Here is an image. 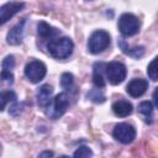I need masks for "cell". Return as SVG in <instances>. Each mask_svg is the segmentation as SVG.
I'll use <instances>...</instances> for the list:
<instances>
[{
    "mask_svg": "<svg viewBox=\"0 0 158 158\" xmlns=\"http://www.w3.org/2000/svg\"><path fill=\"white\" fill-rule=\"evenodd\" d=\"M48 53L56 59H65L68 58L74 49V43L69 37H58L51 40L47 44Z\"/></svg>",
    "mask_w": 158,
    "mask_h": 158,
    "instance_id": "cell-1",
    "label": "cell"
},
{
    "mask_svg": "<svg viewBox=\"0 0 158 158\" xmlns=\"http://www.w3.org/2000/svg\"><path fill=\"white\" fill-rule=\"evenodd\" d=\"M69 96L67 93H59L54 99H52V101L49 102V105L44 109L46 114L49 118L52 120H57L60 116H63L65 114V111L69 107Z\"/></svg>",
    "mask_w": 158,
    "mask_h": 158,
    "instance_id": "cell-2",
    "label": "cell"
},
{
    "mask_svg": "<svg viewBox=\"0 0 158 158\" xmlns=\"http://www.w3.org/2000/svg\"><path fill=\"white\" fill-rule=\"evenodd\" d=\"M110 42H111V38H110L109 32L104 30H96L89 37L88 49L93 54H99L110 46Z\"/></svg>",
    "mask_w": 158,
    "mask_h": 158,
    "instance_id": "cell-3",
    "label": "cell"
},
{
    "mask_svg": "<svg viewBox=\"0 0 158 158\" xmlns=\"http://www.w3.org/2000/svg\"><path fill=\"white\" fill-rule=\"evenodd\" d=\"M118 30L121 32V35L130 37V36H135L136 33H138L139 27H141V22L138 20L137 16H135L133 14H122L118 19Z\"/></svg>",
    "mask_w": 158,
    "mask_h": 158,
    "instance_id": "cell-4",
    "label": "cell"
},
{
    "mask_svg": "<svg viewBox=\"0 0 158 158\" xmlns=\"http://www.w3.org/2000/svg\"><path fill=\"white\" fill-rule=\"evenodd\" d=\"M105 74H106V78L109 79L110 84L117 85L126 79L127 69L123 63H121L118 60H114V62L105 64Z\"/></svg>",
    "mask_w": 158,
    "mask_h": 158,
    "instance_id": "cell-5",
    "label": "cell"
},
{
    "mask_svg": "<svg viewBox=\"0 0 158 158\" xmlns=\"http://www.w3.org/2000/svg\"><path fill=\"white\" fill-rule=\"evenodd\" d=\"M46 73H47V68H46V64L41 60H31L26 64L25 67V75L26 78L31 81V83H40L44 77H46Z\"/></svg>",
    "mask_w": 158,
    "mask_h": 158,
    "instance_id": "cell-6",
    "label": "cell"
},
{
    "mask_svg": "<svg viewBox=\"0 0 158 158\" xmlns=\"http://www.w3.org/2000/svg\"><path fill=\"white\" fill-rule=\"evenodd\" d=\"M112 136L116 141L123 144H127V143H131L136 138V130L132 125L127 122H120L115 126L112 131Z\"/></svg>",
    "mask_w": 158,
    "mask_h": 158,
    "instance_id": "cell-7",
    "label": "cell"
},
{
    "mask_svg": "<svg viewBox=\"0 0 158 158\" xmlns=\"http://www.w3.org/2000/svg\"><path fill=\"white\" fill-rule=\"evenodd\" d=\"M25 7L23 2H16V1H10L4 4L0 7V26L4 25L6 21H9L12 16H15L17 12H20Z\"/></svg>",
    "mask_w": 158,
    "mask_h": 158,
    "instance_id": "cell-8",
    "label": "cell"
},
{
    "mask_svg": "<svg viewBox=\"0 0 158 158\" xmlns=\"http://www.w3.org/2000/svg\"><path fill=\"white\" fill-rule=\"evenodd\" d=\"M148 88V81L146 79H142V78H135L132 79L127 86H126V91L128 93L130 96L132 98H139L142 96L146 90Z\"/></svg>",
    "mask_w": 158,
    "mask_h": 158,
    "instance_id": "cell-9",
    "label": "cell"
},
{
    "mask_svg": "<svg viewBox=\"0 0 158 158\" xmlns=\"http://www.w3.org/2000/svg\"><path fill=\"white\" fill-rule=\"evenodd\" d=\"M25 25H26V19H22L19 21L7 33V43L11 46H17L22 42L23 38V32H25Z\"/></svg>",
    "mask_w": 158,
    "mask_h": 158,
    "instance_id": "cell-10",
    "label": "cell"
},
{
    "mask_svg": "<svg viewBox=\"0 0 158 158\" xmlns=\"http://www.w3.org/2000/svg\"><path fill=\"white\" fill-rule=\"evenodd\" d=\"M52 95H53V88L49 84H43L42 86H40L36 94L38 106L41 109H46L52 101Z\"/></svg>",
    "mask_w": 158,
    "mask_h": 158,
    "instance_id": "cell-11",
    "label": "cell"
},
{
    "mask_svg": "<svg viewBox=\"0 0 158 158\" xmlns=\"http://www.w3.org/2000/svg\"><path fill=\"white\" fill-rule=\"evenodd\" d=\"M112 111L118 117H126V116L132 114L133 106H132V104L130 101L120 99V100H117V101H115L112 104Z\"/></svg>",
    "mask_w": 158,
    "mask_h": 158,
    "instance_id": "cell-12",
    "label": "cell"
},
{
    "mask_svg": "<svg viewBox=\"0 0 158 158\" xmlns=\"http://www.w3.org/2000/svg\"><path fill=\"white\" fill-rule=\"evenodd\" d=\"M37 33L40 37L44 38V40H53L54 37H58L60 35V31L52 27L51 25H48L44 21H40L37 23Z\"/></svg>",
    "mask_w": 158,
    "mask_h": 158,
    "instance_id": "cell-13",
    "label": "cell"
},
{
    "mask_svg": "<svg viewBox=\"0 0 158 158\" xmlns=\"http://www.w3.org/2000/svg\"><path fill=\"white\" fill-rule=\"evenodd\" d=\"M104 72H105V63L96 62L93 68V84L96 88H104L106 84L104 78Z\"/></svg>",
    "mask_w": 158,
    "mask_h": 158,
    "instance_id": "cell-14",
    "label": "cell"
},
{
    "mask_svg": "<svg viewBox=\"0 0 158 158\" xmlns=\"http://www.w3.org/2000/svg\"><path fill=\"white\" fill-rule=\"evenodd\" d=\"M118 46H120V48L122 49L123 53H126V54H128V56H131L133 58H141L143 56V53H144V48L142 46L135 47V48H130L123 38H120L118 40Z\"/></svg>",
    "mask_w": 158,
    "mask_h": 158,
    "instance_id": "cell-15",
    "label": "cell"
},
{
    "mask_svg": "<svg viewBox=\"0 0 158 158\" xmlns=\"http://www.w3.org/2000/svg\"><path fill=\"white\" fill-rule=\"evenodd\" d=\"M153 105L151 101H142L139 105H138V112L143 115L144 117V121L147 123H152L153 122Z\"/></svg>",
    "mask_w": 158,
    "mask_h": 158,
    "instance_id": "cell-16",
    "label": "cell"
},
{
    "mask_svg": "<svg viewBox=\"0 0 158 158\" xmlns=\"http://www.w3.org/2000/svg\"><path fill=\"white\" fill-rule=\"evenodd\" d=\"M17 99L16 93L12 90H2L0 91V111H4L5 106L9 102H15Z\"/></svg>",
    "mask_w": 158,
    "mask_h": 158,
    "instance_id": "cell-17",
    "label": "cell"
},
{
    "mask_svg": "<svg viewBox=\"0 0 158 158\" xmlns=\"http://www.w3.org/2000/svg\"><path fill=\"white\" fill-rule=\"evenodd\" d=\"M60 86L65 91H74L75 85H74V77L72 73H63L60 77Z\"/></svg>",
    "mask_w": 158,
    "mask_h": 158,
    "instance_id": "cell-18",
    "label": "cell"
},
{
    "mask_svg": "<svg viewBox=\"0 0 158 158\" xmlns=\"http://www.w3.org/2000/svg\"><path fill=\"white\" fill-rule=\"evenodd\" d=\"M86 96H88L91 101H94V102H96V104H101V102L105 101V95H104V93L101 91V88L91 89V90L88 93Z\"/></svg>",
    "mask_w": 158,
    "mask_h": 158,
    "instance_id": "cell-19",
    "label": "cell"
},
{
    "mask_svg": "<svg viewBox=\"0 0 158 158\" xmlns=\"http://www.w3.org/2000/svg\"><path fill=\"white\" fill-rule=\"evenodd\" d=\"M15 68V58L14 56L9 54L6 56L2 62H1V70H7V72H12V69Z\"/></svg>",
    "mask_w": 158,
    "mask_h": 158,
    "instance_id": "cell-20",
    "label": "cell"
},
{
    "mask_svg": "<svg viewBox=\"0 0 158 158\" xmlns=\"http://www.w3.org/2000/svg\"><path fill=\"white\" fill-rule=\"evenodd\" d=\"M147 73H148V77H149L153 81L157 80V58H153L152 62L148 64Z\"/></svg>",
    "mask_w": 158,
    "mask_h": 158,
    "instance_id": "cell-21",
    "label": "cell"
},
{
    "mask_svg": "<svg viewBox=\"0 0 158 158\" xmlns=\"http://www.w3.org/2000/svg\"><path fill=\"white\" fill-rule=\"evenodd\" d=\"M23 107H25V102H16V101H15V104L9 109V114H10L11 116L16 117V116H19V115L22 112Z\"/></svg>",
    "mask_w": 158,
    "mask_h": 158,
    "instance_id": "cell-22",
    "label": "cell"
},
{
    "mask_svg": "<svg viewBox=\"0 0 158 158\" xmlns=\"http://www.w3.org/2000/svg\"><path fill=\"white\" fill-rule=\"evenodd\" d=\"M0 81L7 85H11L14 83V74L12 72H7V70H1L0 73Z\"/></svg>",
    "mask_w": 158,
    "mask_h": 158,
    "instance_id": "cell-23",
    "label": "cell"
},
{
    "mask_svg": "<svg viewBox=\"0 0 158 158\" xmlns=\"http://www.w3.org/2000/svg\"><path fill=\"white\" fill-rule=\"evenodd\" d=\"M74 157H91L93 156V152L89 147L86 146H80L74 153H73Z\"/></svg>",
    "mask_w": 158,
    "mask_h": 158,
    "instance_id": "cell-24",
    "label": "cell"
},
{
    "mask_svg": "<svg viewBox=\"0 0 158 158\" xmlns=\"http://www.w3.org/2000/svg\"><path fill=\"white\" fill-rule=\"evenodd\" d=\"M53 156V153L52 152H42V153H40V157H52Z\"/></svg>",
    "mask_w": 158,
    "mask_h": 158,
    "instance_id": "cell-25",
    "label": "cell"
}]
</instances>
